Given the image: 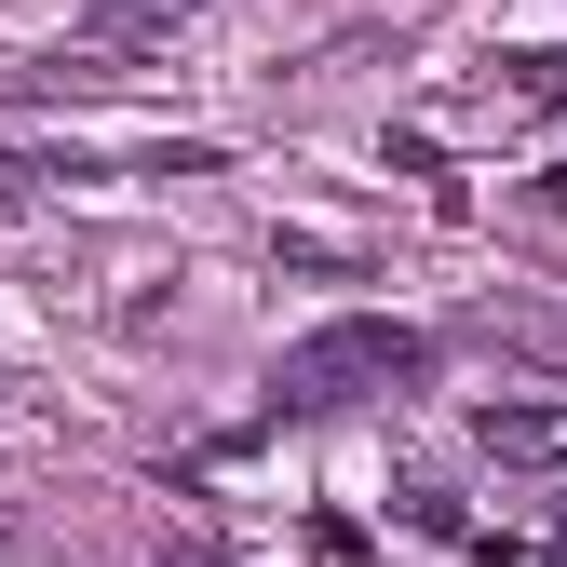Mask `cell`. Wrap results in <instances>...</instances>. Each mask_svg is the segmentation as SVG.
Wrapping results in <instances>:
<instances>
[{
  "label": "cell",
  "instance_id": "6",
  "mask_svg": "<svg viewBox=\"0 0 567 567\" xmlns=\"http://www.w3.org/2000/svg\"><path fill=\"white\" fill-rule=\"evenodd\" d=\"M527 203H567V163H554V176H527Z\"/></svg>",
  "mask_w": 567,
  "mask_h": 567
},
{
  "label": "cell",
  "instance_id": "5",
  "mask_svg": "<svg viewBox=\"0 0 567 567\" xmlns=\"http://www.w3.org/2000/svg\"><path fill=\"white\" fill-rule=\"evenodd\" d=\"M486 567H567V540H486Z\"/></svg>",
  "mask_w": 567,
  "mask_h": 567
},
{
  "label": "cell",
  "instance_id": "3",
  "mask_svg": "<svg viewBox=\"0 0 567 567\" xmlns=\"http://www.w3.org/2000/svg\"><path fill=\"white\" fill-rule=\"evenodd\" d=\"M189 14H203V0H95V28H82V41H95V54L122 68V82H135V68H150V54H163Z\"/></svg>",
  "mask_w": 567,
  "mask_h": 567
},
{
  "label": "cell",
  "instance_id": "1",
  "mask_svg": "<svg viewBox=\"0 0 567 567\" xmlns=\"http://www.w3.org/2000/svg\"><path fill=\"white\" fill-rule=\"evenodd\" d=\"M433 379V338L392 324V311H338L311 338H284L270 351V419H338V405H392Z\"/></svg>",
  "mask_w": 567,
  "mask_h": 567
},
{
  "label": "cell",
  "instance_id": "2",
  "mask_svg": "<svg viewBox=\"0 0 567 567\" xmlns=\"http://www.w3.org/2000/svg\"><path fill=\"white\" fill-rule=\"evenodd\" d=\"M473 446H486V460H514V473H567V405H540V392L473 405Z\"/></svg>",
  "mask_w": 567,
  "mask_h": 567
},
{
  "label": "cell",
  "instance_id": "4",
  "mask_svg": "<svg viewBox=\"0 0 567 567\" xmlns=\"http://www.w3.org/2000/svg\"><path fill=\"white\" fill-rule=\"evenodd\" d=\"M486 109H567V41L554 54H501L486 68Z\"/></svg>",
  "mask_w": 567,
  "mask_h": 567
}]
</instances>
